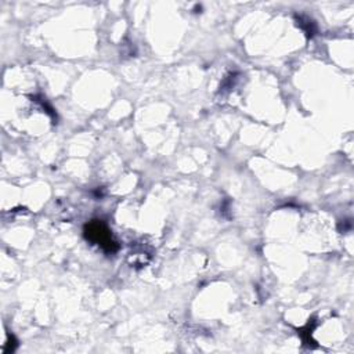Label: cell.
<instances>
[{
	"label": "cell",
	"mask_w": 354,
	"mask_h": 354,
	"mask_svg": "<svg viewBox=\"0 0 354 354\" xmlns=\"http://www.w3.org/2000/svg\"><path fill=\"white\" fill-rule=\"evenodd\" d=\"M85 234H86L87 240L98 244L101 248H104L108 252H113L118 248L116 243L111 237L109 230L98 220L87 224L85 228Z\"/></svg>",
	"instance_id": "cell-1"
}]
</instances>
